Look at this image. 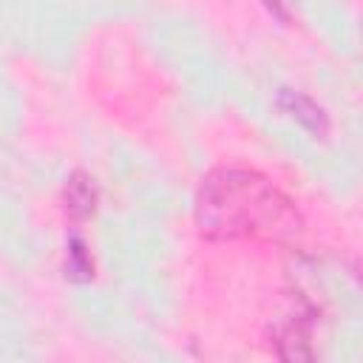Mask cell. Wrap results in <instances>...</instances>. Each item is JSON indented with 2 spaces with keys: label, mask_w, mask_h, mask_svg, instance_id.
Masks as SVG:
<instances>
[{
  "label": "cell",
  "mask_w": 363,
  "mask_h": 363,
  "mask_svg": "<svg viewBox=\"0 0 363 363\" xmlns=\"http://www.w3.org/2000/svg\"><path fill=\"white\" fill-rule=\"evenodd\" d=\"M264 3H267L272 11H278V14H281V3H278V0H264ZM281 17H284V14H281Z\"/></svg>",
  "instance_id": "cell-5"
},
{
  "label": "cell",
  "mask_w": 363,
  "mask_h": 363,
  "mask_svg": "<svg viewBox=\"0 0 363 363\" xmlns=\"http://www.w3.org/2000/svg\"><path fill=\"white\" fill-rule=\"evenodd\" d=\"M96 204V190L85 173H74L65 184V210L71 218H88Z\"/></svg>",
  "instance_id": "cell-3"
},
{
  "label": "cell",
  "mask_w": 363,
  "mask_h": 363,
  "mask_svg": "<svg viewBox=\"0 0 363 363\" xmlns=\"http://www.w3.org/2000/svg\"><path fill=\"white\" fill-rule=\"evenodd\" d=\"M91 272H94V264H91V255L85 252V244H82V241H71L65 275H71V278H77V281H88Z\"/></svg>",
  "instance_id": "cell-4"
},
{
  "label": "cell",
  "mask_w": 363,
  "mask_h": 363,
  "mask_svg": "<svg viewBox=\"0 0 363 363\" xmlns=\"http://www.w3.org/2000/svg\"><path fill=\"white\" fill-rule=\"evenodd\" d=\"M196 224L207 238L221 241H292L303 230L295 201L247 167H218L201 182Z\"/></svg>",
  "instance_id": "cell-1"
},
{
  "label": "cell",
  "mask_w": 363,
  "mask_h": 363,
  "mask_svg": "<svg viewBox=\"0 0 363 363\" xmlns=\"http://www.w3.org/2000/svg\"><path fill=\"white\" fill-rule=\"evenodd\" d=\"M278 105L295 119V122H301L306 130H312V133H326V113L320 111V105H315L309 96H303L301 91H289V88H284L281 94H278Z\"/></svg>",
  "instance_id": "cell-2"
}]
</instances>
